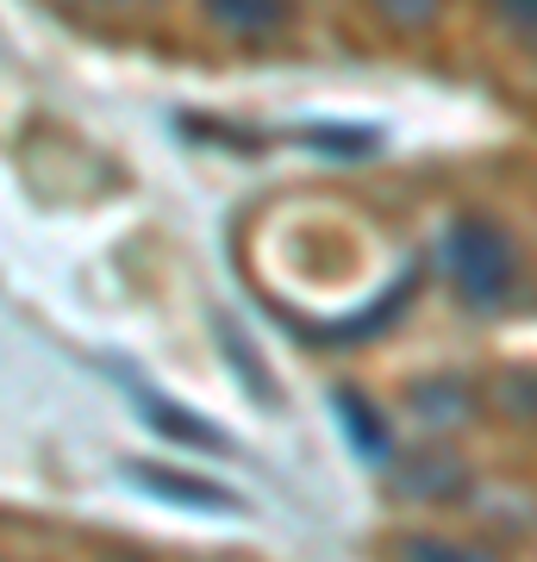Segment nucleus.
Instances as JSON below:
<instances>
[{"instance_id": "obj_1", "label": "nucleus", "mask_w": 537, "mask_h": 562, "mask_svg": "<svg viewBox=\"0 0 537 562\" xmlns=\"http://www.w3.org/2000/svg\"><path fill=\"white\" fill-rule=\"evenodd\" d=\"M444 262H450V281H457V294L476 313H500L506 294H513V276H518V250L513 238L500 232L494 220H457L450 225V238H444Z\"/></svg>"}, {"instance_id": "obj_2", "label": "nucleus", "mask_w": 537, "mask_h": 562, "mask_svg": "<svg viewBox=\"0 0 537 562\" xmlns=\"http://www.w3.org/2000/svg\"><path fill=\"white\" fill-rule=\"evenodd\" d=\"M132 482L163 494V501L194 506V513H238V494H225L213 482H194V475H176V469H132Z\"/></svg>"}, {"instance_id": "obj_3", "label": "nucleus", "mask_w": 537, "mask_h": 562, "mask_svg": "<svg viewBox=\"0 0 537 562\" xmlns=\"http://www.w3.org/2000/svg\"><path fill=\"white\" fill-rule=\"evenodd\" d=\"M294 13V0H206V20L232 38H262Z\"/></svg>"}, {"instance_id": "obj_4", "label": "nucleus", "mask_w": 537, "mask_h": 562, "mask_svg": "<svg viewBox=\"0 0 537 562\" xmlns=\"http://www.w3.org/2000/svg\"><path fill=\"white\" fill-rule=\"evenodd\" d=\"M338 419L344 431H350V443H357L369 462H388V425L376 419V406L362 401V394H350V387H338Z\"/></svg>"}, {"instance_id": "obj_5", "label": "nucleus", "mask_w": 537, "mask_h": 562, "mask_svg": "<svg viewBox=\"0 0 537 562\" xmlns=\"http://www.w3.org/2000/svg\"><path fill=\"white\" fill-rule=\"evenodd\" d=\"M138 401H144V425H157V431H169V438H181V443H225V431L188 419L176 401H157V394H138Z\"/></svg>"}, {"instance_id": "obj_6", "label": "nucleus", "mask_w": 537, "mask_h": 562, "mask_svg": "<svg viewBox=\"0 0 537 562\" xmlns=\"http://www.w3.org/2000/svg\"><path fill=\"white\" fill-rule=\"evenodd\" d=\"M406 294H413V281H394V288H388V294H381V301H376V313H369V319H350V325H325L318 338H376L381 325H394V319H400V301H406Z\"/></svg>"}, {"instance_id": "obj_7", "label": "nucleus", "mask_w": 537, "mask_h": 562, "mask_svg": "<svg viewBox=\"0 0 537 562\" xmlns=\"http://www.w3.org/2000/svg\"><path fill=\"white\" fill-rule=\"evenodd\" d=\"M376 7H381L394 25H432V20L444 13V0H376Z\"/></svg>"}]
</instances>
